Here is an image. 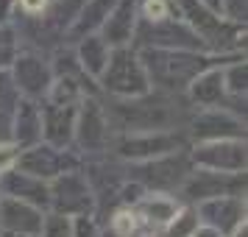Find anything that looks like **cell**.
I'll use <instances>...</instances> for the list:
<instances>
[{
	"instance_id": "1",
	"label": "cell",
	"mask_w": 248,
	"mask_h": 237,
	"mask_svg": "<svg viewBox=\"0 0 248 237\" xmlns=\"http://www.w3.org/2000/svg\"><path fill=\"white\" fill-rule=\"evenodd\" d=\"M145 59L148 62H142L145 73H151V79L168 90L190 87V81L206 70L203 59H195L192 53H184V50H179V53L176 50H154V53H145Z\"/></svg>"
},
{
	"instance_id": "2",
	"label": "cell",
	"mask_w": 248,
	"mask_h": 237,
	"mask_svg": "<svg viewBox=\"0 0 248 237\" xmlns=\"http://www.w3.org/2000/svg\"><path fill=\"white\" fill-rule=\"evenodd\" d=\"M103 87L120 98H142L148 92V73L142 62L131 53V50H114L109 53L106 70H103Z\"/></svg>"
},
{
	"instance_id": "3",
	"label": "cell",
	"mask_w": 248,
	"mask_h": 237,
	"mask_svg": "<svg viewBox=\"0 0 248 237\" xmlns=\"http://www.w3.org/2000/svg\"><path fill=\"white\" fill-rule=\"evenodd\" d=\"M195 165L220 176H240L246 170V142L240 140H217L195 148Z\"/></svg>"
},
{
	"instance_id": "4",
	"label": "cell",
	"mask_w": 248,
	"mask_h": 237,
	"mask_svg": "<svg viewBox=\"0 0 248 237\" xmlns=\"http://www.w3.org/2000/svg\"><path fill=\"white\" fill-rule=\"evenodd\" d=\"M117 114L125 131H134V134H156V131H165V126L170 123L168 103L154 98H131L128 103L117 106Z\"/></svg>"
},
{
	"instance_id": "5",
	"label": "cell",
	"mask_w": 248,
	"mask_h": 237,
	"mask_svg": "<svg viewBox=\"0 0 248 237\" xmlns=\"http://www.w3.org/2000/svg\"><path fill=\"white\" fill-rule=\"evenodd\" d=\"M198 221H203L209 229H215L226 237L240 223H246V204L234 195H220V198H212V201H203L198 206Z\"/></svg>"
},
{
	"instance_id": "6",
	"label": "cell",
	"mask_w": 248,
	"mask_h": 237,
	"mask_svg": "<svg viewBox=\"0 0 248 237\" xmlns=\"http://www.w3.org/2000/svg\"><path fill=\"white\" fill-rule=\"evenodd\" d=\"M45 218L31 204L14 201V198H0V226L12 235L20 237H36L42 232Z\"/></svg>"
},
{
	"instance_id": "7",
	"label": "cell",
	"mask_w": 248,
	"mask_h": 237,
	"mask_svg": "<svg viewBox=\"0 0 248 237\" xmlns=\"http://www.w3.org/2000/svg\"><path fill=\"white\" fill-rule=\"evenodd\" d=\"M50 201L56 204L59 215L67 218V215H87L92 198H90V190H87V181L78 179V176H73V173H64L53 184Z\"/></svg>"
},
{
	"instance_id": "8",
	"label": "cell",
	"mask_w": 248,
	"mask_h": 237,
	"mask_svg": "<svg viewBox=\"0 0 248 237\" xmlns=\"http://www.w3.org/2000/svg\"><path fill=\"white\" fill-rule=\"evenodd\" d=\"M181 140L165 131L156 134H134L120 142V154L128 159H162V157H173L179 151Z\"/></svg>"
},
{
	"instance_id": "9",
	"label": "cell",
	"mask_w": 248,
	"mask_h": 237,
	"mask_svg": "<svg viewBox=\"0 0 248 237\" xmlns=\"http://www.w3.org/2000/svg\"><path fill=\"white\" fill-rule=\"evenodd\" d=\"M237 184H240V176H220V173H209V170H198L187 176L184 181V192L195 198V201H212V198H220V195H234L240 198L237 192Z\"/></svg>"
},
{
	"instance_id": "10",
	"label": "cell",
	"mask_w": 248,
	"mask_h": 237,
	"mask_svg": "<svg viewBox=\"0 0 248 237\" xmlns=\"http://www.w3.org/2000/svg\"><path fill=\"white\" fill-rule=\"evenodd\" d=\"M192 134L198 137V140H203V142H217V140H240V137L246 134V128L232 114L209 109V112L198 114L192 120Z\"/></svg>"
},
{
	"instance_id": "11",
	"label": "cell",
	"mask_w": 248,
	"mask_h": 237,
	"mask_svg": "<svg viewBox=\"0 0 248 237\" xmlns=\"http://www.w3.org/2000/svg\"><path fill=\"white\" fill-rule=\"evenodd\" d=\"M3 190H6L9 198L31 204V206H42V204L50 201V190L45 187V181L34 179V176H25L23 170L6 173L3 176Z\"/></svg>"
},
{
	"instance_id": "12",
	"label": "cell",
	"mask_w": 248,
	"mask_h": 237,
	"mask_svg": "<svg viewBox=\"0 0 248 237\" xmlns=\"http://www.w3.org/2000/svg\"><path fill=\"white\" fill-rule=\"evenodd\" d=\"M106 114L95 101H87L84 109L78 112V120H76V134H78V142L84 148H101L106 142Z\"/></svg>"
},
{
	"instance_id": "13",
	"label": "cell",
	"mask_w": 248,
	"mask_h": 237,
	"mask_svg": "<svg viewBox=\"0 0 248 237\" xmlns=\"http://www.w3.org/2000/svg\"><path fill=\"white\" fill-rule=\"evenodd\" d=\"M142 221L154 226H170V221L179 215V204L173 201L170 195H162V192H154V195H145L137 201V212Z\"/></svg>"
},
{
	"instance_id": "14",
	"label": "cell",
	"mask_w": 248,
	"mask_h": 237,
	"mask_svg": "<svg viewBox=\"0 0 248 237\" xmlns=\"http://www.w3.org/2000/svg\"><path fill=\"white\" fill-rule=\"evenodd\" d=\"M20 168L25 176H34V179H53L59 176L62 168V157H59L53 148H31L23 159H20Z\"/></svg>"
},
{
	"instance_id": "15",
	"label": "cell",
	"mask_w": 248,
	"mask_h": 237,
	"mask_svg": "<svg viewBox=\"0 0 248 237\" xmlns=\"http://www.w3.org/2000/svg\"><path fill=\"white\" fill-rule=\"evenodd\" d=\"M190 95L195 103L201 106H215V103L223 101V73L220 70H203L201 76H195L190 81Z\"/></svg>"
},
{
	"instance_id": "16",
	"label": "cell",
	"mask_w": 248,
	"mask_h": 237,
	"mask_svg": "<svg viewBox=\"0 0 248 237\" xmlns=\"http://www.w3.org/2000/svg\"><path fill=\"white\" fill-rule=\"evenodd\" d=\"M42 128H45V137L56 145H64L76 128V109L73 106H50L45 112V120H42Z\"/></svg>"
},
{
	"instance_id": "17",
	"label": "cell",
	"mask_w": 248,
	"mask_h": 237,
	"mask_svg": "<svg viewBox=\"0 0 248 237\" xmlns=\"http://www.w3.org/2000/svg\"><path fill=\"white\" fill-rule=\"evenodd\" d=\"M47 67L39 59H20L17 62V84L23 87L28 95H39L42 90H47Z\"/></svg>"
},
{
	"instance_id": "18",
	"label": "cell",
	"mask_w": 248,
	"mask_h": 237,
	"mask_svg": "<svg viewBox=\"0 0 248 237\" xmlns=\"http://www.w3.org/2000/svg\"><path fill=\"white\" fill-rule=\"evenodd\" d=\"M131 25H134V6L123 0L114 14L106 20V39L103 42H112V45H123L125 39L131 36Z\"/></svg>"
},
{
	"instance_id": "19",
	"label": "cell",
	"mask_w": 248,
	"mask_h": 237,
	"mask_svg": "<svg viewBox=\"0 0 248 237\" xmlns=\"http://www.w3.org/2000/svg\"><path fill=\"white\" fill-rule=\"evenodd\" d=\"M81 67L92 73V76H103L106 70V62H109V47L101 36H87L84 45H81Z\"/></svg>"
},
{
	"instance_id": "20",
	"label": "cell",
	"mask_w": 248,
	"mask_h": 237,
	"mask_svg": "<svg viewBox=\"0 0 248 237\" xmlns=\"http://www.w3.org/2000/svg\"><path fill=\"white\" fill-rule=\"evenodd\" d=\"M145 181H154V184H176L179 179H184V162L173 157H162L154 159L145 168Z\"/></svg>"
},
{
	"instance_id": "21",
	"label": "cell",
	"mask_w": 248,
	"mask_h": 237,
	"mask_svg": "<svg viewBox=\"0 0 248 237\" xmlns=\"http://www.w3.org/2000/svg\"><path fill=\"white\" fill-rule=\"evenodd\" d=\"M42 134V117L34 109V103H23L17 112V140L20 142H36Z\"/></svg>"
},
{
	"instance_id": "22",
	"label": "cell",
	"mask_w": 248,
	"mask_h": 237,
	"mask_svg": "<svg viewBox=\"0 0 248 237\" xmlns=\"http://www.w3.org/2000/svg\"><path fill=\"white\" fill-rule=\"evenodd\" d=\"M246 62H237L229 70H223V90L229 95H246Z\"/></svg>"
},
{
	"instance_id": "23",
	"label": "cell",
	"mask_w": 248,
	"mask_h": 237,
	"mask_svg": "<svg viewBox=\"0 0 248 237\" xmlns=\"http://www.w3.org/2000/svg\"><path fill=\"white\" fill-rule=\"evenodd\" d=\"M195 229H198V212H192V209H184L170 221V237H192L195 235Z\"/></svg>"
},
{
	"instance_id": "24",
	"label": "cell",
	"mask_w": 248,
	"mask_h": 237,
	"mask_svg": "<svg viewBox=\"0 0 248 237\" xmlns=\"http://www.w3.org/2000/svg\"><path fill=\"white\" fill-rule=\"evenodd\" d=\"M42 237H73V226H70V218L64 215H50L45 223H42Z\"/></svg>"
},
{
	"instance_id": "25",
	"label": "cell",
	"mask_w": 248,
	"mask_h": 237,
	"mask_svg": "<svg viewBox=\"0 0 248 237\" xmlns=\"http://www.w3.org/2000/svg\"><path fill=\"white\" fill-rule=\"evenodd\" d=\"M142 14H145L148 23H165L170 17V3L168 0H145Z\"/></svg>"
},
{
	"instance_id": "26",
	"label": "cell",
	"mask_w": 248,
	"mask_h": 237,
	"mask_svg": "<svg viewBox=\"0 0 248 237\" xmlns=\"http://www.w3.org/2000/svg\"><path fill=\"white\" fill-rule=\"evenodd\" d=\"M112 229L117 237H131V232L137 229V215L134 212H117L112 218Z\"/></svg>"
},
{
	"instance_id": "27",
	"label": "cell",
	"mask_w": 248,
	"mask_h": 237,
	"mask_svg": "<svg viewBox=\"0 0 248 237\" xmlns=\"http://www.w3.org/2000/svg\"><path fill=\"white\" fill-rule=\"evenodd\" d=\"M73 226V237H95V223L90 221V215H78Z\"/></svg>"
},
{
	"instance_id": "28",
	"label": "cell",
	"mask_w": 248,
	"mask_h": 237,
	"mask_svg": "<svg viewBox=\"0 0 248 237\" xmlns=\"http://www.w3.org/2000/svg\"><path fill=\"white\" fill-rule=\"evenodd\" d=\"M17 157H20V151H17L14 145H3V142H0V176L17 162Z\"/></svg>"
},
{
	"instance_id": "29",
	"label": "cell",
	"mask_w": 248,
	"mask_h": 237,
	"mask_svg": "<svg viewBox=\"0 0 248 237\" xmlns=\"http://www.w3.org/2000/svg\"><path fill=\"white\" fill-rule=\"evenodd\" d=\"M12 53H14V36L9 31H0V67L12 59Z\"/></svg>"
},
{
	"instance_id": "30",
	"label": "cell",
	"mask_w": 248,
	"mask_h": 237,
	"mask_svg": "<svg viewBox=\"0 0 248 237\" xmlns=\"http://www.w3.org/2000/svg\"><path fill=\"white\" fill-rule=\"evenodd\" d=\"M220 9H226L232 20H246V0H223Z\"/></svg>"
},
{
	"instance_id": "31",
	"label": "cell",
	"mask_w": 248,
	"mask_h": 237,
	"mask_svg": "<svg viewBox=\"0 0 248 237\" xmlns=\"http://www.w3.org/2000/svg\"><path fill=\"white\" fill-rule=\"evenodd\" d=\"M23 3V9L28 14H36V12H42L45 9V0H20Z\"/></svg>"
},
{
	"instance_id": "32",
	"label": "cell",
	"mask_w": 248,
	"mask_h": 237,
	"mask_svg": "<svg viewBox=\"0 0 248 237\" xmlns=\"http://www.w3.org/2000/svg\"><path fill=\"white\" fill-rule=\"evenodd\" d=\"M192 237H223V235H220V232H215V229H209V226H198Z\"/></svg>"
},
{
	"instance_id": "33",
	"label": "cell",
	"mask_w": 248,
	"mask_h": 237,
	"mask_svg": "<svg viewBox=\"0 0 248 237\" xmlns=\"http://www.w3.org/2000/svg\"><path fill=\"white\" fill-rule=\"evenodd\" d=\"M201 6H206V9H212V12H220V6H223V0H198Z\"/></svg>"
}]
</instances>
